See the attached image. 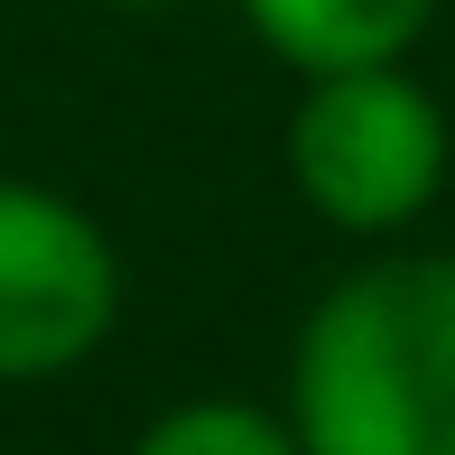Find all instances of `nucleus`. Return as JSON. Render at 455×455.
<instances>
[{
  "label": "nucleus",
  "instance_id": "1",
  "mask_svg": "<svg viewBox=\"0 0 455 455\" xmlns=\"http://www.w3.org/2000/svg\"><path fill=\"white\" fill-rule=\"evenodd\" d=\"M288 427L307 455H455V251L363 260L307 307Z\"/></svg>",
  "mask_w": 455,
  "mask_h": 455
},
{
  "label": "nucleus",
  "instance_id": "2",
  "mask_svg": "<svg viewBox=\"0 0 455 455\" xmlns=\"http://www.w3.org/2000/svg\"><path fill=\"white\" fill-rule=\"evenodd\" d=\"M446 102L409 66L316 75L288 112V177L335 233H409L446 186Z\"/></svg>",
  "mask_w": 455,
  "mask_h": 455
},
{
  "label": "nucleus",
  "instance_id": "3",
  "mask_svg": "<svg viewBox=\"0 0 455 455\" xmlns=\"http://www.w3.org/2000/svg\"><path fill=\"white\" fill-rule=\"evenodd\" d=\"M121 325V251L75 196L0 177V381H56Z\"/></svg>",
  "mask_w": 455,
  "mask_h": 455
},
{
  "label": "nucleus",
  "instance_id": "4",
  "mask_svg": "<svg viewBox=\"0 0 455 455\" xmlns=\"http://www.w3.org/2000/svg\"><path fill=\"white\" fill-rule=\"evenodd\" d=\"M242 19L288 75L316 84L354 66H409V47L437 28V0H242Z\"/></svg>",
  "mask_w": 455,
  "mask_h": 455
},
{
  "label": "nucleus",
  "instance_id": "5",
  "mask_svg": "<svg viewBox=\"0 0 455 455\" xmlns=\"http://www.w3.org/2000/svg\"><path fill=\"white\" fill-rule=\"evenodd\" d=\"M131 455H307L288 409H260V400H177L140 427Z\"/></svg>",
  "mask_w": 455,
  "mask_h": 455
},
{
  "label": "nucleus",
  "instance_id": "6",
  "mask_svg": "<svg viewBox=\"0 0 455 455\" xmlns=\"http://www.w3.org/2000/svg\"><path fill=\"white\" fill-rule=\"evenodd\" d=\"M102 10H177V0H102Z\"/></svg>",
  "mask_w": 455,
  "mask_h": 455
}]
</instances>
